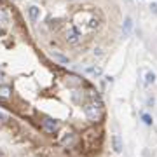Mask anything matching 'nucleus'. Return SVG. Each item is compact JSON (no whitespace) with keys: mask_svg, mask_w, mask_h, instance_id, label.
Returning a JSON list of instances; mask_svg holds the SVG:
<instances>
[{"mask_svg":"<svg viewBox=\"0 0 157 157\" xmlns=\"http://www.w3.org/2000/svg\"><path fill=\"white\" fill-rule=\"evenodd\" d=\"M84 113L87 121L91 122H98L101 117H103V105H101V101H93V103H87L84 107Z\"/></svg>","mask_w":157,"mask_h":157,"instance_id":"obj_1","label":"nucleus"},{"mask_svg":"<svg viewBox=\"0 0 157 157\" xmlns=\"http://www.w3.org/2000/svg\"><path fill=\"white\" fill-rule=\"evenodd\" d=\"M40 128H42V131H44L45 135H54L58 131V122L51 117H44L42 122H40Z\"/></svg>","mask_w":157,"mask_h":157,"instance_id":"obj_2","label":"nucleus"},{"mask_svg":"<svg viewBox=\"0 0 157 157\" xmlns=\"http://www.w3.org/2000/svg\"><path fill=\"white\" fill-rule=\"evenodd\" d=\"M67 40L70 42V44H77L78 40H80V35H78V30L77 28H68L67 32Z\"/></svg>","mask_w":157,"mask_h":157,"instance_id":"obj_3","label":"nucleus"},{"mask_svg":"<svg viewBox=\"0 0 157 157\" xmlns=\"http://www.w3.org/2000/svg\"><path fill=\"white\" fill-rule=\"evenodd\" d=\"M75 138H77V136L73 135V133H67V135H63V138L59 140V143H61L63 147H72L73 143H75Z\"/></svg>","mask_w":157,"mask_h":157,"instance_id":"obj_4","label":"nucleus"},{"mask_svg":"<svg viewBox=\"0 0 157 157\" xmlns=\"http://www.w3.org/2000/svg\"><path fill=\"white\" fill-rule=\"evenodd\" d=\"M112 145H113V150L115 152H122V140L119 135H113L112 136Z\"/></svg>","mask_w":157,"mask_h":157,"instance_id":"obj_5","label":"nucleus"},{"mask_svg":"<svg viewBox=\"0 0 157 157\" xmlns=\"http://www.w3.org/2000/svg\"><path fill=\"white\" fill-rule=\"evenodd\" d=\"M28 14H30V19H32V21H37V19H39V14H40V9L37 6H30L28 7Z\"/></svg>","mask_w":157,"mask_h":157,"instance_id":"obj_6","label":"nucleus"},{"mask_svg":"<svg viewBox=\"0 0 157 157\" xmlns=\"http://www.w3.org/2000/svg\"><path fill=\"white\" fill-rule=\"evenodd\" d=\"M131 28H133V19H131V17H126V21H124V26H122L124 33L128 35L129 32H131Z\"/></svg>","mask_w":157,"mask_h":157,"instance_id":"obj_7","label":"nucleus"},{"mask_svg":"<svg viewBox=\"0 0 157 157\" xmlns=\"http://www.w3.org/2000/svg\"><path fill=\"white\" fill-rule=\"evenodd\" d=\"M145 82H147V84H154V82H155V73H154V72H147Z\"/></svg>","mask_w":157,"mask_h":157,"instance_id":"obj_8","label":"nucleus"},{"mask_svg":"<svg viewBox=\"0 0 157 157\" xmlns=\"http://www.w3.org/2000/svg\"><path fill=\"white\" fill-rule=\"evenodd\" d=\"M141 119H143V122H145V124H148V126L152 124V117L148 115V113H143V115H141Z\"/></svg>","mask_w":157,"mask_h":157,"instance_id":"obj_9","label":"nucleus"},{"mask_svg":"<svg viewBox=\"0 0 157 157\" xmlns=\"http://www.w3.org/2000/svg\"><path fill=\"white\" fill-rule=\"evenodd\" d=\"M52 56L56 58V59H59L61 63H68V58H65V56H61V54H58V52H54Z\"/></svg>","mask_w":157,"mask_h":157,"instance_id":"obj_10","label":"nucleus"},{"mask_svg":"<svg viewBox=\"0 0 157 157\" xmlns=\"http://www.w3.org/2000/svg\"><path fill=\"white\" fill-rule=\"evenodd\" d=\"M87 72H89V73H94V75H100V73H101V68L91 67V68H87Z\"/></svg>","mask_w":157,"mask_h":157,"instance_id":"obj_11","label":"nucleus"},{"mask_svg":"<svg viewBox=\"0 0 157 157\" xmlns=\"http://www.w3.org/2000/svg\"><path fill=\"white\" fill-rule=\"evenodd\" d=\"M150 9H152V12H155V14H157V4H152Z\"/></svg>","mask_w":157,"mask_h":157,"instance_id":"obj_12","label":"nucleus"}]
</instances>
